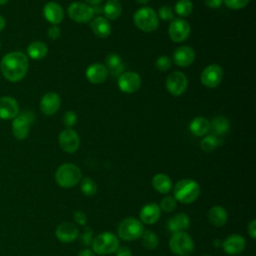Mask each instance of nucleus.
<instances>
[{"instance_id":"26","label":"nucleus","mask_w":256,"mask_h":256,"mask_svg":"<svg viewBox=\"0 0 256 256\" xmlns=\"http://www.w3.org/2000/svg\"><path fill=\"white\" fill-rule=\"evenodd\" d=\"M208 219L210 223L216 227H221L225 225L228 219L227 211L224 207L216 205L209 209L208 211Z\"/></svg>"},{"instance_id":"16","label":"nucleus","mask_w":256,"mask_h":256,"mask_svg":"<svg viewBox=\"0 0 256 256\" xmlns=\"http://www.w3.org/2000/svg\"><path fill=\"white\" fill-rule=\"evenodd\" d=\"M61 105V99L55 92L45 93L40 100V110L46 116L55 114Z\"/></svg>"},{"instance_id":"50","label":"nucleus","mask_w":256,"mask_h":256,"mask_svg":"<svg viewBox=\"0 0 256 256\" xmlns=\"http://www.w3.org/2000/svg\"><path fill=\"white\" fill-rule=\"evenodd\" d=\"M135 1L138 2L139 4H146V3H148L149 0H135Z\"/></svg>"},{"instance_id":"12","label":"nucleus","mask_w":256,"mask_h":256,"mask_svg":"<svg viewBox=\"0 0 256 256\" xmlns=\"http://www.w3.org/2000/svg\"><path fill=\"white\" fill-rule=\"evenodd\" d=\"M200 79L205 87L215 88L223 79V69L218 64L208 65L203 69Z\"/></svg>"},{"instance_id":"48","label":"nucleus","mask_w":256,"mask_h":256,"mask_svg":"<svg viewBox=\"0 0 256 256\" xmlns=\"http://www.w3.org/2000/svg\"><path fill=\"white\" fill-rule=\"evenodd\" d=\"M5 26H6V20H5V18L2 15H0V32L2 30H4Z\"/></svg>"},{"instance_id":"38","label":"nucleus","mask_w":256,"mask_h":256,"mask_svg":"<svg viewBox=\"0 0 256 256\" xmlns=\"http://www.w3.org/2000/svg\"><path fill=\"white\" fill-rule=\"evenodd\" d=\"M171 64H172V60L166 55H162L158 57L155 62V66L159 71H167L168 69H170Z\"/></svg>"},{"instance_id":"39","label":"nucleus","mask_w":256,"mask_h":256,"mask_svg":"<svg viewBox=\"0 0 256 256\" xmlns=\"http://www.w3.org/2000/svg\"><path fill=\"white\" fill-rule=\"evenodd\" d=\"M250 0H224L225 5L233 10H238L246 7L249 4Z\"/></svg>"},{"instance_id":"37","label":"nucleus","mask_w":256,"mask_h":256,"mask_svg":"<svg viewBox=\"0 0 256 256\" xmlns=\"http://www.w3.org/2000/svg\"><path fill=\"white\" fill-rule=\"evenodd\" d=\"M176 206H177L176 199L172 196H166L162 199L159 207L165 212H171L176 208Z\"/></svg>"},{"instance_id":"32","label":"nucleus","mask_w":256,"mask_h":256,"mask_svg":"<svg viewBox=\"0 0 256 256\" xmlns=\"http://www.w3.org/2000/svg\"><path fill=\"white\" fill-rule=\"evenodd\" d=\"M142 244L148 250H153L158 246V236L151 230H145L141 235Z\"/></svg>"},{"instance_id":"49","label":"nucleus","mask_w":256,"mask_h":256,"mask_svg":"<svg viewBox=\"0 0 256 256\" xmlns=\"http://www.w3.org/2000/svg\"><path fill=\"white\" fill-rule=\"evenodd\" d=\"M85 2L89 5H97L102 2V0H85Z\"/></svg>"},{"instance_id":"47","label":"nucleus","mask_w":256,"mask_h":256,"mask_svg":"<svg viewBox=\"0 0 256 256\" xmlns=\"http://www.w3.org/2000/svg\"><path fill=\"white\" fill-rule=\"evenodd\" d=\"M77 256H95L94 252L90 249H84L78 253Z\"/></svg>"},{"instance_id":"4","label":"nucleus","mask_w":256,"mask_h":256,"mask_svg":"<svg viewBox=\"0 0 256 256\" xmlns=\"http://www.w3.org/2000/svg\"><path fill=\"white\" fill-rule=\"evenodd\" d=\"M135 26L144 32L155 31L159 26V18L157 13L151 7H142L133 15Z\"/></svg>"},{"instance_id":"9","label":"nucleus","mask_w":256,"mask_h":256,"mask_svg":"<svg viewBox=\"0 0 256 256\" xmlns=\"http://www.w3.org/2000/svg\"><path fill=\"white\" fill-rule=\"evenodd\" d=\"M67 12L70 19L77 23H87L94 16V9L91 5L79 1L72 2L67 8Z\"/></svg>"},{"instance_id":"10","label":"nucleus","mask_w":256,"mask_h":256,"mask_svg":"<svg viewBox=\"0 0 256 256\" xmlns=\"http://www.w3.org/2000/svg\"><path fill=\"white\" fill-rule=\"evenodd\" d=\"M188 80L186 75L181 71H174L168 75L165 81L167 91L173 96H180L187 88Z\"/></svg>"},{"instance_id":"21","label":"nucleus","mask_w":256,"mask_h":256,"mask_svg":"<svg viewBox=\"0 0 256 256\" xmlns=\"http://www.w3.org/2000/svg\"><path fill=\"white\" fill-rule=\"evenodd\" d=\"M43 15L45 19L53 25L59 24L64 18V11L60 4L54 1L47 2L43 7Z\"/></svg>"},{"instance_id":"23","label":"nucleus","mask_w":256,"mask_h":256,"mask_svg":"<svg viewBox=\"0 0 256 256\" xmlns=\"http://www.w3.org/2000/svg\"><path fill=\"white\" fill-rule=\"evenodd\" d=\"M106 68L108 70V73H110L112 76L119 77L125 68V65L122 61V58L117 53H110L106 57Z\"/></svg>"},{"instance_id":"42","label":"nucleus","mask_w":256,"mask_h":256,"mask_svg":"<svg viewBox=\"0 0 256 256\" xmlns=\"http://www.w3.org/2000/svg\"><path fill=\"white\" fill-rule=\"evenodd\" d=\"M74 220L77 224H80V225H85L86 224V221H87V217H86V214L81 211V210H77L75 213H74Z\"/></svg>"},{"instance_id":"35","label":"nucleus","mask_w":256,"mask_h":256,"mask_svg":"<svg viewBox=\"0 0 256 256\" xmlns=\"http://www.w3.org/2000/svg\"><path fill=\"white\" fill-rule=\"evenodd\" d=\"M80 187H81L82 193L86 196H93L97 191V185L95 181L89 177L82 179Z\"/></svg>"},{"instance_id":"25","label":"nucleus","mask_w":256,"mask_h":256,"mask_svg":"<svg viewBox=\"0 0 256 256\" xmlns=\"http://www.w3.org/2000/svg\"><path fill=\"white\" fill-rule=\"evenodd\" d=\"M91 29L99 38H106L111 33V25L105 17L99 16L91 21Z\"/></svg>"},{"instance_id":"45","label":"nucleus","mask_w":256,"mask_h":256,"mask_svg":"<svg viewBox=\"0 0 256 256\" xmlns=\"http://www.w3.org/2000/svg\"><path fill=\"white\" fill-rule=\"evenodd\" d=\"M115 252H116V256H132L131 250L125 246L118 247Z\"/></svg>"},{"instance_id":"2","label":"nucleus","mask_w":256,"mask_h":256,"mask_svg":"<svg viewBox=\"0 0 256 256\" xmlns=\"http://www.w3.org/2000/svg\"><path fill=\"white\" fill-rule=\"evenodd\" d=\"M173 192L176 201L189 204L199 197L200 186L193 179H182L175 184Z\"/></svg>"},{"instance_id":"51","label":"nucleus","mask_w":256,"mask_h":256,"mask_svg":"<svg viewBox=\"0 0 256 256\" xmlns=\"http://www.w3.org/2000/svg\"><path fill=\"white\" fill-rule=\"evenodd\" d=\"M9 0H0V6H2V5H5L7 2H8Z\"/></svg>"},{"instance_id":"3","label":"nucleus","mask_w":256,"mask_h":256,"mask_svg":"<svg viewBox=\"0 0 256 256\" xmlns=\"http://www.w3.org/2000/svg\"><path fill=\"white\" fill-rule=\"evenodd\" d=\"M82 178V172L78 166L72 163L60 165L55 172V181L62 188H71L78 184Z\"/></svg>"},{"instance_id":"11","label":"nucleus","mask_w":256,"mask_h":256,"mask_svg":"<svg viewBox=\"0 0 256 256\" xmlns=\"http://www.w3.org/2000/svg\"><path fill=\"white\" fill-rule=\"evenodd\" d=\"M191 32V28L189 23L182 19V18H176L170 21V25L168 28V35L170 39L174 42L180 43L185 41Z\"/></svg>"},{"instance_id":"31","label":"nucleus","mask_w":256,"mask_h":256,"mask_svg":"<svg viewBox=\"0 0 256 256\" xmlns=\"http://www.w3.org/2000/svg\"><path fill=\"white\" fill-rule=\"evenodd\" d=\"M210 127L215 135L222 136V135L227 134V132L229 131L230 123L226 117L220 115V116H217L212 119V121L210 123Z\"/></svg>"},{"instance_id":"46","label":"nucleus","mask_w":256,"mask_h":256,"mask_svg":"<svg viewBox=\"0 0 256 256\" xmlns=\"http://www.w3.org/2000/svg\"><path fill=\"white\" fill-rule=\"evenodd\" d=\"M223 0H204V3L206 6L210 8H218L221 6Z\"/></svg>"},{"instance_id":"30","label":"nucleus","mask_w":256,"mask_h":256,"mask_svg":"<svg viewBox=\"0 0 256 256\" xmlns=\"http://www.w3.org/2000/svg\"><path fill=\"white\" fill-rule=\"evenodd\" d=\"M103 12L106 19L116 20L122 13V5L118 0H108L104 5Z\"/></svg>"},{"instance_id":"44","label":"nucleus","mask_w":256,"mask_h":256,"mask_svg":"<svg viewBox=\"0 0 256 256\" xmlns=\"http://www.w3.org/2000/svg\"><path fill=\"white\" fill-rule=\"evenodd\" d=\"M247 230H248V234L250 235V237L252 239L256 238V220H251L247 226Z\"/></svg>"},{"instance_id":"15","label":"nucleus","mask_w":256,"mask_h":256,"mask_svg":"<svg viewBox=\"0 0 256 256\" xmlns=\"http://www.w3.org/2000/svg\"><path fill=\"white\" fill-rule=\"evenodd\" d=\"M20 112L17 100L11 96L0 97V119H14Z\"/></svg>"},{"instance_id":"17","label":"nucleus","mask_w":256,"mask_h":256,"mask_svg":"<svg viewBox=\"0 0 256 256\" xmlns=\"http://www.w3.org/2000/svg\"><path fill=\"white\" fill-rule=\"evenodd\" d=\"M55 235L59 241L63 243H70L78 238L79 230L77 226L71 222H62L57 226Z\"/></svg>"},{"instance_id":"13","label":"nucleus","mask_w":256,"mask_h":256,"mask_svg":"<svg viewBox=\"0 0 256 256\" xmlns=\"http://www.w3.org/2000/svg\"><path fill=\"white\" fill-rule=\"evenodd\" d=\"M118 88L126 94L135 93L141 86V77L136 72H124L118 77Z\"/></svg>"},{"instance_id":"28","label":"nucleus","mask_w":256,"mask_h":256,"mask_svg":"<svg viewBox=\"0 0 256 256\" xmlns=\"http://www.w3.org/2000/svg\"><path fill=\"white\" fill-rule=\"evenodd\" d=\"M48 54V47L42 41H33L27 47V55L33 60H41Z\"/></svg>"},{"instance_id":"29","label":"nucleus","mask_w":256,"mask_h":256,"mask_svg":"<svg viewBox=\"0 0 256 256\" xmlns=\"http://www.w3.org/2000/svg\"><path fill=\"white\" fill-rule=\"evenodd\" d=\"M210 129V122L201 116L195 117L189 124L190 132L195 136H203L205 135Z\"/></svg>"},{"instance_id":"53","label":"nucleus","mask_w":256,"mask_h":256,"mask_svg":"<svg viewBox=\"0 0 256 256\" xmlns=\"http://www.w3.org/2000/svg\"><path fill=\"white\" fill-rule=\"evenodd\" d=\"M205 256H208V255H205Z\"/></svg>"},{"instance_id":"5","label":"nucleus","mask_w":256,"mask_h":256,"mask_svg":"<svg viewBox=\"0 0 256 256\" xmlns=\"http://www.w3.org/2000/svg\"><path fill=\"white\" fill-rule=\"evenodd\" d=\"M117 232L122 240L133 241L141 237L144 232V227L140 220L134 217H128L119 223Z\"/></svg>"},{"instance_id":"14","label":"nucleus","mask_w":256,"mask_h":256,"mask_svg":"<svg viewBox=\"0 0 256 256\" xmlns=\"http://www.w3.org/2000/svg\"><path fill=\"white\" fill-rule=\"evenodd\" d=\"M58 142L61 149L67 153L76 152L80 145L79 136L77 132L72 128H66L62 130L59 134Z\"/></svg>"},{"instance_id":"40","label":"nucleus","mask_w":256,"mask_h":256,"mask_svg":"<svg viewBox=\"0 0 256 256\" xmlns=\"http://www.w3.org/2000/svg\"><path fill=\"white\" fill-rule=\"evenodd\" d=\"M77 122V115L74 111H66L63 115V123L65 124V126H67V128H71L72 126H74Z\"/></svg>"},{"instance_id":"6","label":"nucleus","mask_w":256,"mask_h":256,"mask_svg":"<svg viewBox=\"0 0 256 256\" xmlns=\"http://www.w3.org/2000/svg\"><path fill=\"white\" fill-rule=\"evenodd\" d=\"M170 250L179 256H188L194 251V242L184 231L172 233L169 240Z\"/></svg>"},{"instance_id":"36","label":"nucleus","mask_w":256,"mask_h":256,"mask_svg":"<svg viewBox=\"0 0 256 256\" xmlns=\"http://www.w3.org/2000/svg\"><path fill=\"white\" fill-rule=\"evenodd\" d=\"M157 16L159 19L168 22V21H172L174 19V11L170 6H161L158 9V13Z\"/></svg>"},{"instance_id":"7","label":"nucleus","mask_w":256,"mask_h":256,"mask_svg":"<svg viewBox=\"0 0 256 256\" xmlns=\"http://www.w3.org/2000/svg\"><path fill=\"white\" fill-rule=\"evenodd\" d=\"M119 247V240L116 235L110 232H103L92 241V250L96 254H111Z\"/></svg>"},{"instance_id":"27","label":"nucleus","mask_w":256,"mask_h":256,"mask_svg":"<svg viewBox=\"0 0 256 256\" xmlns=\"http://www.w3.org/2000/svg\"><path fill=\"white\" fill-rule=\"evenodd\" d=\"M152 186L157 192L167 194L172 188V182L168 175L164 173H157L152 178Z\"/></svg>"},{"instance_id":"18","label":"nucleus","mask_w":256,"mask_h":256,"mask_svg":"<svg viewBox=\"0 0 256 256\" xmlns=\"http://www.w3.org/2000/svg\"><path fill=\"white\" fill-rule=\"evenodd\" d=\"M108 70L105 65L101 63H93L86 69L85 75L89 82L92 84H101L108 77Z\"/></svg>"},{"instance_id":"43","label":"nucleus","mask_w":256,"mask_h":256,"mask_svg":"<svg viewBox=\"0 0 256 256\" xmlns=\"http://www.w3.org/2000/svg\"><path fill=\"white\" fill-rule=\"evenodd\" d=\"M47 34H48V36H49L50 39L56 40V39H58V38L60 37L61 31H60L59 27H57L56 25H53V26H51V27L48 29Z\"/></svg>"},{"instance_id":"8","label":"nucleus","mask_w":256,"mask_h":256,"mask_svg":"<svg viewBox=\"0 0 256 256\" xmlns=\"http://www.w3.org/2000/svg\"><path fill=\"white\" fill-rule=\"evenodd\" d=\"M12 133L18 140H24L27 138L30 127L34 123L35 115L32 111H23L12 119Z\"/></svg>"},{"instance_id":"22","label":"nucleus","mask_w":256,"mask_h":256,"mask_svg":"<svg viewBox=\"0 0 256 256\" xmlns=\"http://www.w3.org/2000/svg\"><path fill=\"white\" fill-rule=\"evenodd\" d=\"M161 215V209L158 204L156 203H148L144 205L140 212H139V217L142 223L144 224H154L158 221Z\"/></svg>"},{"instance_id":"24","label":"nucleus","mask_w":256,"mask_h":256,"mask_svg":"<svg viewBox=\"0 0 256 256\" xmlns=\"http://www.w3.org/2000/svg\"><path fill=\"white\" fill-rule=\"evenodd\" d=\"M190 226V218L186 213H178L171 217L167 222V228L172 233L185 231Z\"/></svg>"},{"instance_id":"19","label":"nucleus","mask_w":256,"mask_h":256,"mask_svg":"<svg viewBox=\"0 0 256 256\" xmlns=\"http://www.w3.org/2000/svg\"><path fill=\"white\" fill-rule=\"evenodd\" d=\"M195 51L189 46H180L173 53V62L179 67H187L193 63Z\"/></svg>"},{"instance_id":"33","label":"nucleus","mask_w":256,"mask_h":256,"mask_svg":"<svg viewBox=\"0 0 256 256\" xmlns=\"http://www.w3.org/2000/svg\"><path fill=\"white\" fill-rule=\"evenodd\" d=\"M174 10L179 16L186 17L191 14L193 10V3L190 0H178L175 3Z\"/></svg>"},{"instance_id":"52","label":"nucleus","mask_w":256,"mask_h":256,"mask_svg":"<svg viewBox=\"0 0 256 256\" xmlns=\"http://www.w3.org/2000/svg\"><path fill=\"white\" fill-rule=\"evenodd\" d=\"M0 49H1V41H0Z\"/></svg>"},{"instance_id":"41","label":"nucleus","mask_w":256,"mask_h":256,"mask_svg":"<svg viewBox=\"0 0 256 256\" xmlns=\"http://www.w3.org/2000/svg\"><path fill=\"white\" fill-rule=\"evenodd\" d=\"M92 235H93V233H92V230L88 227H86L85 228V231L83 232V234L81 235V239H82V243L84 244V245H89L90 243H91V241H93V239H92Z\"/></svg>"},{"instance_id":"20","label":"nucleus","mask_w":256,"mask_h":256,"mask_svg":"<svg viewBox=\"0 0 256 256\" xmlns=\"http://www.w3.org/2000/svg\"><path fill=\"white\" fill-rule=\"evenodd\" d=\"M245 245H246L245 239L238 234L229 235L222 242V248L224 252L230 255H237L241 253L244 250Z\"/></svg>"},{"instance_id":"1","label":"nucleus","mask_w":256,"mask_h":256,"mask_svg":"<svg viewBox=\"0 0 256 256\" xmlns=\"http://www.w3.org/2000/svg\"><path fill=\"white\" fill-rule=\"evenodd\" d=\"M29 60L26 54L13 51L5 54L0 62V70L5 79L10 82H18L27 74Z\"/></svg>"},{"instance_id":"34","label":"nucleus","mask_w":256,"mask_h":256,"mask_svg":"<svg viewBox=\"0 0 256 256\" xmlns=\"http://www.w3.org/2000/svg\"><path fill=\"white\" fill-rule=\"evenodd\" d=\"M219 139L211 134V135H207L203 140H201L200 142V147L203 151L205 152H210L213 151L214 149H216V147L219 145Z\"/></svg>"}]
</instances>
